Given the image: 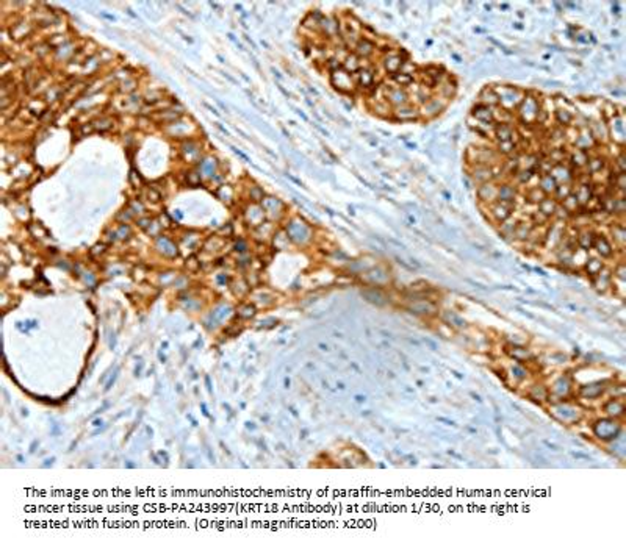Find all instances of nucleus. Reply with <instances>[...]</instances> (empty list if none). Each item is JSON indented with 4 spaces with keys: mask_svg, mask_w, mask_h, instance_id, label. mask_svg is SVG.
<instances>
[{
    "mask_svg": "<svg viewBox=\"0 0 626 547\" xmlns=\"http://www.w3.org/2000/svg\"><path fill=\"white\" fill-rule=\"evenodd\" d=\"M550 416L563 425H576L584 418V408L571 399L553 400L547 404Z\"/></svg>",
    "mask_w": 626,
    "mask_h": 547,
    "instance_id": "obj_1",
    "label": "nucleus"
},
{
    "mask_svg": "<svg viewBox=\"0 0 626 547\" xmlns=\"http://www.w3.org/2000/svg\"><path fill=\"white\" fill-rule=\"evenodd\" d=\"M590 431L592 438L600 444H611L625 433V425L622 419L600 416L590 422Z\"/></svg>",
    "mask_w": 626,
    "mask_h": 547,
    "instance_id": "obj_2",
    "label": "nucleus"
},
{
    "mask_svg": "<svg viewBox=\"0 0 626 547\" xmlns=\"http://www.w3.org/2000/svg\"><path fill=\"white\" fill-rule=\"evenodd\" d=\"M550 391V402L553 400H565L574 396V380L571 374H560L548 385Z\"/></svg>",
    "mask_w": 626,
    "mask_h": 547,
    "instance_id": "obj_3",
    "label": "nucleus"
},
{
    "mask_svg": "<svg viewBox=\"0 0 626 547\" xmlns=\"http://www.w3.org/2000/svg\"><path fill=\"white\" fill-rule=\"evenodd\" d=\"M612 380H595V381H589V383L581 385L574 394H576L581 400H598L601 399L604 394L608 393V388L611 385Z\"/></svg>",
    "mask_w": 626,
    "mask_h": 547,
    "instance_id": "obj_4",
    "label": "nucleus"
},
{
    "mask_svg": "<svg viewBox=\"0 0 626 547\" xmlns=\"http://www.w3.org/2000/svg\"><path fill=\"white\" fill-rule=\"evenodd\" d=\"M286 236L290 238V241H293L296 244H304V243H307L310 240L312 230L305 222L293 219V221H290L288 225H286Z\"/></svg>",
    "mask_w": 626,
    "mask_h": 547,
    "instance_id": "obj_5",
    "label": "nucleus"
},
{
    "mask_svg": "<svg viewBox=\"0 0 626 547\" xmlns=\"http://www.w3.org/2000/svg\"><path fill=\"white\" fill-rule=\"evenodd\" d=\"M601 411L603 416L608 418H614V419H625L626 415V407H625V400L620 397H609L608 400L603 402L601 405Z\"/></svg>",
    "mask_w": 626,
    "mask_h": 547,
    "instance_id": "obj_6",
    "label": "nucleus"
},
{
    "mask_svg": "<svg viewBox=\"0 0 626 547\" xmlns=\"http://www.w3.org/2000/svg\"><path fill=\"white\" fill-rule=\"evenodd\" d=\"M515 210V203H509V202H495L490 205V214L493 218L495 222L502 224L504 221L510 219L512 214H514Z\"/></svg>",
    "mask_w": 626,
    "mask_h": 547,
    "instance_id": "obj_7",
    "label": "nucleus"
},
{
    "mask_svg": "<svg viewBox=\"0 0 626 547\" xmlns=\"http://www.w3.org/2000/svg\"><path fill=\"white\" fill-rule=\"evenodd\" d=\"M528 399H531L532 402H536L539 405H547L550 402V391H548V385L543 383V381H536L532 383L526 393Z\"/></svg>",
    "mask_w": 626,
    "mask_h": 547,
    "instance_id": "obj_8",
    "label": "nucleus"
},
{
    "mask_svg": "<svg viewBox=\"0 0 626 547\" xmlns=\"http://www.w3.org/2000/svg\"><path fill=\"white\" fill-rule=\"evenodd\" d=\"M407 309L412 314H417V316H426V317H429V316H435L437 314V311H438V308H437V305L430 301V299H424V301H415V302H410V305L407 306Z\"/></svg>",
    "mask_w": 626,
    "mask_h": 547,
    "instance_id": "obj_9",
    "label": "nucleus"
},
{
    "mask_svg": "<svg viewBox=\"0 0 626 547\" xmlns=\"http://www.w3.org/2000/svg\"><path fill=\"white\" fill-rule=\"evenodd\" d=\"M365 280L369 285L374 286H384L387 283H390L392 277H390V272L382 266H376V267H369L365 274Z\"/></svg>",
    "mask_w": 626,
    "mask_h": 547,
    "instance_id": "obj_10",
    "label": "nucleus"
},
{
    "mask_svg": "<svg viewBox=\"0 0 626 547\" xmlns=\"http://www.w3.org/2000/svg\"><path fill=\"white\" fill-rule=\"evenodd\" d=\"M478 197L481 202H484L487 205H491L498 200V184H495L493 182H487L479 184L478 188Z\"/></svg>",
    "mask_w": 626,
    "mask_h": 547,
    "instance_id": "obj_11",
    "label": "nucleus"
},
{
    "mask_svg": "<svg viewBox=\"0 0 626 547\" xmlns=\"http://www.w3.org/2000/svg\"><path fill=\"white\" fill-rule=\"evenodd\" d=\"M445 107H446V102H443L442 97H429L423 103L421 110H419V116L434 118V116L438 115L440 111H443Z\"/></svg>",
    "mask_w": 626,
    "mask_h": 547,
    "instance_id": "obj_12",
    "label": "nucleus"
},
{
    "mask_svg": "<svg viewBox=\"0 0 626 547\" xmlns=\"http://www.w3.org/2000/svg\"><path fill=\"white\" fill-rule=\"evenodd\" d=\"M592 280H593L595 288H597V291L606 293L608 290H611V288H612V282H614L612 271L609 269V267H603V269L597 275H595Z\"/></svg>",
    "mask_w": 626,
    "mask_h": 547,
    "instance_id": "obj_13",
    "label": "nucleus"
},
{
    "mask_svg": "<svg viewBox=\"0 0 626 547\" xmlns=\"http://www.w3.org/2000/svg\"><path fill=\"white\" fill-rule=\"evenodd\" d=\"M385 99H387V102L390 103V105H393L396 108V107L406 105V103L409 102V94L401 86H392V88L387 89Z\"/></svg>",
    "mask_w": 626,
    "mask_h": 547,
    "instance_id": "obj_14",
    "label": "nucleus"
},
{
    "mask_svg": "<svg viewBox=\"0 0 626 547\" xmlns=\"http://www.w3.org/2000/svg\"><path fill=\"white\" fill-rule=\"evenodd\" d=\"M506 352L512 360L517 361V363H521V365L528 363V361H531L532 358H534V355H532V352L526 346H510L509 344Z\"/></svg>",
    "mask_w": 626,
    "mask_h": 547,
    "instance_id": "obj_15",
    "label": "nucleus"
},
{
    "mask_svg": "<svg viewBox=\"0 0 626 547\" xmlns=\"http://www.w3.org/2000/svg\"><path fill=\"white\" fill-rule=\"evenodd\" d=\"M592 249L597 250V253L601 258H611L614 253V245L612 243L606 238L604 235H595V241H593V247Z\"/></svg>",
    "mask_w": 626,
    "mask_h": 547,
    "instance_id": "obj_16",
    "label": "nucleus"
},
{
    "mask_svg": "<svg viewBox=\"0 0 626 547\" xmlns=\"http://www.w3.org/2000/svg\"><path fill=\"white\" fill-rule=\"evenodd\" d=\"M332 81H334L335 88L340 89V91L348 92V91H352L354 89L352 77H351V74L348 70H335L334 72V77H332Z\"/></svg>",
    "mask_w": 626,
    "mask_h": 547,
    "instance_id": "obj_17",
    "label": "nucleus"
},
{
    "mask_svg": "<svg viewBox=\"0 0 626 547\" xmlns=\"http://www.w3.org/2000/svg\"><path fill=\"white\" fill-rule=\"evenodd\" d=\"M493 177H495L493 169H491L490 166H486V164H476V166L471 169V179L479 184L491 182Z\"/></svg>",
    "mask_w": 626,
    "mask_h": 547,
    "instance_id": "obj_18",
    "label": "nucleus"
},
{
    "mask_svg": "<svg viewBox=\"0 0 626 547\" xmlns=\"http://www.w3.org/2000/svg\"><path fill=\"white\" fill-rule=\"evenodd\" d=\"M392 113H393V118L398 119V121H414V119L419 118V110L417 107L409 105V103L401 105V107H396Z\"/></svg>",
    "mask_w": 626,
    "mask_h": 547,
    "instance_id": "obj_19",
    "label": "nucleus"
},
{
    "mask_svg": "<svg viewBox=\"0 0 626 547\" xmlns=\"http://www.w3.org/2000/svg\"><path fill=\"white\" fill-rule=\"evenodd\" d=\"M557 205H559V202L556 199H553V197H550V195H547V197L539 203V213L545 219H550V218H553V216H554V213H556Z\"/></svg>",
    "mask_w": 626,
    "mask_h": 547,
    "instance_id": "obj_20",
    "label": "nucleus"
},
{
    "mask_svg": "<svg viewBox=\"0 0 626 547\" xmlns=\"http://www.w3.org/2000/svg\"><path fill=\"white\" fill-rule=\"evenodd\" d=\"M442 317H443V322H445L446 325L453 327V328H456V330H464V328H467V321H465V319H464V317H460L457 313L451 311V309H448V311H445V313L442 314Z\"/></svg>",
    "mask_w": 626,
    "mask_h": 547,
    "instance_id": "obj_21",
    "label": "nucleus"
},
{
    "mask_svg": "<svg viewBox=\"0 0 626 547\" xmlns=\"http://www.w3.org/2000/svg\"><path fill=\"white\" fill-rule=\"evenodd\" d=\"M515 197H517V191L512 184H509V183L498 184V202L515 203Z\"/></svg>",
    "mask_w": 626,
    "mask_h": 547,
    "instance_id": "obj_22",
    "label": "nucleus"
},
{
    "mask_svg": "<svg viewBox=\"0 0 626 547\" xmlns=\"http://www.w3.org/2000/svg\"><path fill=\"white\" fill-rule=\"evenodd\" d=\"M573 195L574 197H576V200H578V203L581 205V206H586V205H589L590 203V200L593 199V194H592V188L589 186V184H579V186L573 191Z\"/></svg>",
    "mask_w": 626,
    "mask_h": 547,
    "instance_id": "obj_23",
    "label": "nucleus"
},
{
    "mask_svg": "<svg viewBox=\"0 0 626 547\" xmlns=\"http://www.w3.org/2000/svg\"><path fill=\"white\" fill-rule=\"evenodd\" d=\"M362 296L366 299L368 302H371V304H374V305H377V306H382V305L388 304L387 296H385L381 290H376V288H371V290L362 291Z\"/></svg>",
    "mask_w": 626,
    "mask_h": 547,
    "instance_id": "obj_24",
    "label": "nucleus"
},
{
    "mask_svg": "<svg viewBox=\"0 0 626 547\" xmlns=\"http://www.w3.org/2000/svg\"><path fill=\"white\" fill-rule=\"evenodd\" d=\"M593 241H595V233L592 230H582L576 236V245L586 252H589L593 247Z\"/></svg>",
    "mask_w": 626,
    "mask_h": 547,
    "instance_id": "obj_25",
    "label": "nucleus"
},
{
    "mask_svg": "<svg viewBox=\"0 0 626 547\" xmlns=\"http://www.w3.org/2000/svg\"><path fill=\"white\" fill-rule=\"evenodd\" d=\"M384 64H385V69L390 72V74H398L399 72V69L403 67V64H404V61H403V58L399 57L398 54H388L387 57H385V60H384Z\"/></svg>",
    "mask_w": 626,
    "mask_h": 547,
    "instance_id": "obj_26",
    "label": "nucleus"
},
{
    "mask_svg": "<svg viewBox=\"0 0 626 547\" xmlns=\"http://www.w3.org/2000/svg\"><path fill=\"white\" fill-rule=\"evenodd\" d=\"M611 233H612V240H614V245H617L620 250H623L625 243H626V230L623 224H614L611 227Z\"/></svg>",
    "mask_w": 626,
    "mask_h": 547,
    "instance_id": "obj_27",
    "label": "nucleus"
},
{
    "mask_svg": "<svg viewBox=\"0 0 626 547\" xmlns=\"http://www.w3.org/2000/svg\"><path fill=\"white\" fill-rule=\"evenodd\" d=\"M550 175L551 177L556 180V183L559 184H563V183H570V180H571V174H570V171L565 168V166H562V164H557V166H554L553 169H551V172H550Z\"/></svg>",
    "mask_w": 626,
    "mask_h": 547,
    "instance_id": "obj_28",
    "label": "nucleus"
},
{
    "mask_svg": "<svg viewBox=\"0 0 626 547\" xmlns=\"http://www.w3.org/2000/svg\"><path fill=\"white\" fill-rule=\"evenodd\" d=\"M603 267H604L603 258H595V256H593V258H590V256H589L587 260H586V263H584V271H586V272H587V275H589V277H592V278H593L595 275H597V274L603 269Z\"/></svg>",
    "mask_w": 626,
    "mask_h": 547,
    "instance_id": "obj_29",
    "label": "nucleus"
},
{
    "mask_svg": "<svg viewBox=\"0 0 626 547\" xmlns=\"http://www.w3.org/2000/svg\"><path fill=\"white\" fill-rule=\"evenodd\" d=\"M539 188L543 192H545V195H551V194H554V191H556L557 183H556V180H554L550 174H545V175H542L540 183H539Z\"/></svg>",
    "mask_w": 626,
    "mask_h": 547,
    "instance_id": "obj_30",
    "label": "nucleus"
},
{
    "mask_svg": "<svg viewBox=\"0 0 626 547\" xmlns=\"http://www.w3.org/2000/svg\"><path fill=\"white\" fill-rule=\"evenodd\" d=\"M532 233V225L529 222H517L515 232H514V238L520 240V241H528L529 236Z\"/></svg>",
    "mask_w": 626,
    "mask_h": 547,
    "instance_id": "obj_31",
    "label": "nucleus"
},
{
    "mask_svg": "<svg viewBox=\"0 0 626 547\" xmlns=\"http://www.w3.org/2000/svg\"><path fill=\"white\" fill-rule=\"evenodd\" d=\"M495 135H496V138H498V141L499 142H502V141H514V130H512V127L510 125H507V123H499V125H496L495 127Z\"/></svg>",
    "mask_w": 626,
    "mask_h": 547,
    "instance_id": "obj_32",
    "label": "nucleus"
},
{
    "mask_svg": "<svg viewBox=\"0 0 626 547\" xmlns=\"http://www.w3.org/2000/svg\"><path fill=\"white\" fill-rule=\"evenodd\" d=\"M509 372H510V377H514L518 383H521V381H525L528 377H529V370L523 366L521 363H515V365H512L510 366V369H509Z\"/></svg>",
    "mask_w": 626,
    "mask_h": 547,
    "instance_id": "obj_33",
    "label": "nucleus"
},
{
    "mask_svg": "<svg viewBox=\"0 0 626 547\" xmlns=\"http://www.w3.org/2000/svg\"><path fill=\"white\" fill-rule=\"evenodd\" d=\"M473 116H476V119H479L481 122H493V111L486 105H478L473 110Z\"/></svg>",
    "mask_w": 626,
    "mask_h": 547,
    "instance_id": "obj_34",
    "label": "nucleus"
},
{
    "mask_svg": "<svg viewBox=\"0 0 626 547\" xmlns=\"http://www.w3.org/2000/svg\"><path fill=\"white\" fill-rule=\"evenodd\" d=\"M374 49H376V47H374V44L371 43V41H368V39H365V38L358 41L357 46H355V52H357V54L360 55V57H369V55H371L373 52H374Z\"/></svg>",
    "mask_w": 626,
    "mask_h": 547,
    "instance_id": "obj_35",
    "label": "nucleus"
},
{
    "mask_svg": "<svg viewBox=\"0 0 626 547\" xmlns=\"http://www.w3.org/2000/svg\"><path fill=\"white\" fill-rule=\"evenodd\" d=\"M481 100H482V105H486V107L498 105V103H499V97H498V94H496L493 89H484V91H482Z\"/></svg>",
    "mask_w": 626,
    "mask_h": 547,
    "instance_id": "obj_36",
    "label": "nucleus"
},
{
    "mask_svg": "<svg viewBox=\"0 0 626 547\" xmlns=\"http://www.w3.org/2000/svg\"><path fill=\"white\" fill-rule=\"evenodd\" d=\"M559 205H560V206H562V208H563V210H565V211H567L568 214H573V213H576V211H578V208H579V206H581V205L578 203L576 197H574V195H573V194H570V195H568V197H565V199H563V200H562V202H560Z\"/></svg>",
    "mask_w": 626,
    "mask_h": 547,
    "instance_id": "obj_37",
    "label": "nucleus"
},
{
    "mask_svg": "<svg viewBox=\"0 0 626 547\" xmlns=\"http://www.w3.org/2000/svg\"><path fill=\"white\" fill-rule=\"evenodd\" d=\"M570 194H573V186L570 183H563V184H557L556 191H554V197H556L557 202H562L565 197H568Z\"/></svg>",
    "mask_w": 626,
    "mask_h": 547,
    "instance_id": "obj_38",
    "label": "nucleus"
},
{
    "mask_svg": "<svg viewBox=\"0 0 626 547\" xmlns=\"http://www.w3.org/2000/svg\"><path fill=\"white\" fill-rule=\"evenodd\" d=\"M545 197H547L545 192H543L539 186L529 189V192H528V202H529V203H536V205H539V203H540L543 199H545Z\"/></svg>",
    "mask_w": 626,
    "mask_h": 547,
    "instance_id": "obj_39",
    "label": "nucleus"
},
{
    "mask_svg": "<svg viewBox=\"0 0 626 547\" xmlns=\"http://www.w3.org/2000/svg\"><path fill=\"white\" fill-rule=\"evenodd\" d=\"M373 80H374V75H373L371 70H360V85L362 86H365V88L371 86Z\"/></svg>",
    "mask_w": 626,
    "mask_h": 547,
    "instance_id": "obj_40",
    "label": "nucleus"
},
{
    "mask_svg": "<svg viewBox=\"0 0 626 547\" xmlns=\"http://www.w3.org/2000/svg\"><path fill=\"white\" fill-rule=\"evenodd\" d=\"M626 266H625V263L623 261H620L619 264H617V267H615L614 269V272H612V277L614 278H617L619 282H625L626 280Z\"/></svg>",
    "mask_w": 626,
    "mask_h": 547,
    "instance_id": "obj_41",
    "label": "nucleus"
},
{
    "mask_svg": "<svg viewBox=\"0 0 626 547\" xmlns=\"http://www.w3.org/2000/svg\"><path fill=\"white\" fill-rule=\"evenodd\" d=\"M587 161H589V158H587V155L584 150H578L573 155V163L576 164V166H584V164H587Z\"/></svg>",
    "mask_w": 626,
    "mask_h": 547,
    "instance_id": "obj_42",
    "label": "nucleus"
},
{
    "mask_svg": "<svg viewBox=\"0 0 626 547\" xmlns=\"http://www.w3.org/2000/svg\"><path fill=\"white\" fill-rule=\"evenodd\" d=\"M587 164H589V171L592 172V174H595V172H598V171H601L603 169V166H604V163H603V160H600V158H593V160H589L587 161Z\"/></svg>",
    "mask_w": 626,
    "mask_h": 547,
    "instance_id": "obj_43",
    "label": "nucleus"
},
{
    "mask_svg": "<svg viewBox=\"0 0 626 547\" xmlns=\"http://www.w3.org/2000/svg\"><path fill=\"white\" fill-rule=\"evenodd\" d=\"M614 186H617L620 191H625V188H626V175H625V172H619L617 177H614Z\"/></svg>",
    "mask_w": 626,
    "mask_h": 547,
    "instance_id": "obj_44",
    "label": "nucleus"
},
{
    "mask_svg": "<svg viewBox=\"0 0 626 547\" xmlns=\"http://www.w3.org/2000/svg\"><path fill=\"white\" fill-rule=\"evenodd\" d=\"M556 116H557V119L560 121V122H563V123H570L571 122V119H573V115L570 111H567V110H557L556 111Z\"/></svg>",
    "mask_w": 626,
    "mask_h": 547,
    "instance_id": "obj_45",
    "label": "nucleus"
},
{
    "mask_svg": "<svg viewBox=\"0 0 626 547\" xmlns=\"http://www.w3.org/2000/svg\"><path fill=\"white\" fill-rule=\"evenodd\" d=\"M395 80L403 86V85H407V83H410V81H412V75L406 74V72H398V74H395Z\"/></svg>",
    "mask_w": 626,
    "mask_h": 547,
    "instance_id": "obj_46",
    "label": "nucleus"
},
{
    "mask_svg": "<svg viewBox=\"0 0 626 547\" xmlns=\"http://www.w3.org/2000/svg\"><path fill=\"white\" fill-rule=\"evenodd\" d=\"M498 147H499L501 153H510L515 149V142L514 141H502V142L498 144Z\"/></svg>",
    "mask_w": 626,
    "mask_h": 547,
    "instance_id": "obj_47",
    "label": "nucleus"
},
{
    "mask_svg": "<svg viewBox=\"0 0 626 547\" xmlns=\"http://www.w3.org/2000/svg\"><path fill=\"white\" fill-rule=\"evenodd\" d=\"M517 177H518L520 183H528L529 179L532 177V171L531 169H523L517 174Z\"/></svg>",
    "mask_w": 626,
    "mask_h": 547,
    "instance_id": "obj_48",
    "label": "nucleus"
},
{
    "mask_svg": "<svg viewBox=\"0 0 626 547\" xmlns=\"http://www.w3.org/2000/svg\"><path fill=\"white\" fill-rule=\"evenodd\" d=\"M243 311H244V313H240L243 317H252V316L255 314V308H254V306H251V305H248V306H244V308H243Z\"/></svg>",
    "mask_w": 626,
    "mask_h": 547,
    "instance_id": "obj_49",
    "label": "nucleus"
},
{
    "mask_svg": "<svg viewBox=\"0 0 626 547\" xmlns=\"http://www.w3.org/2000/svg\"><path fill=\"white\" fill-rule=\"evenodd\" d=\"M438 421H440V422H446V425H454V422H453V421L445 419V418H438Z\"/></svg>",
    "mask_w": 626,
    "mask_h": 547,
    "instance_id": "obj_50",
    "label": "nucleus"
},
{
    "mask_svg": "<svg viewBox=\"0 0 626 547\" xmlns=\"http://www.w3.org/2000/svg\"><path fill=\"white\" fill-rule=\"evenodd\" d=\"M545 444L551 449V450H559V447L556 446V444H551V442H548V441H545Z\"/></svg>",
    "mask_w": 626,
    "mask_h": 547,
    "instance_id": "obj_51",
    "label": "nucleus"
},
{
    "mask_svg": "<svg viewBox=\"0 0 626 547\" xmlns=\"http://www.w3.org/2000/svg\"><path fill=\"white\" fill-rule=\"evenodd\" d=\"M355 400H357V402H365V400H366V397H365V396H360V394H357V396H355Z\"/></svg>",
    "mask_w": 626,
    "mask_h": 547,
    "instance_id": "obj_52",
    "label": "nucleus"
}]
</instances>
